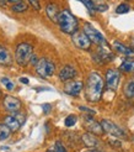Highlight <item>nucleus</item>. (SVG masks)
Masks as SVG:
<instances>
[{
	"label": "nucleus",
	"instance_id": "nucleus-15",
	"mask_svg": "<svg viewBox=\"0 0 134 152\" xmlns=\"http://www.w3.org/2000/svg\"><path fill=\"white\" fill-rule=\"evenodd\" d=\"M11 64H12V56L7 51V48H5L4 46L0 45V66L9 67Z\"/></svg>",
	"mask_w": 134,
	"mask_h": 152
},
{
	"label": "nucleus",
	"instance_id": "nucleus-11",
	"mask_svg": "<svg viewBox=\"0 0 134 152\" xmlns=\"http://www.w3.org/2000/svg\"><path fill=\"white\" fill-rule=\"evenodd\" d=\"M83 123H84L85 129L89 132H92L95 135H101V134L105 132L103 129H102L101 123H97L95 119H92V116H90V114L83 116Z\"/></svg>",
	"mask_w": 134,
	"mask_h": 152
},
{
	"label": "nucleus",
	"instance_id": "nucleus-38",
	"mask_svg": "<svg viewBox=\"0 0 134 152\" xmlns=\"http://www.w3.org/2000/svg\"><path fill=\"white\" fill-rule=\"evenodd\" d=\"M133 50H134V48H133Z\"/></svg>",
	"mask_w": 134,
	"mask_h": 152
},
{
	"label": "nucleus",
	"instance_id": "nucleus-20",
	"mask_svg": "<svg viewBox=\"0 0 134 152\" xmlns=\"http://www.w3.org/2000/svg\"><path fill=\"white\" fill-rule=\"evenodd\" d=\"M123 93H124V95L127 96V98H129V99L134 98V78H133V79H129V80L124 84Z\"/></svg>",
	"mask_w": 134,
	"mask_h": 152
},
{
	"label": "nucleus",
	"instance_id": "nucleus-18",
	"mask_svg": "<svg viewBox=\"0 0 134 152\" xmlns=\"http://www.w3.org/2000/svg\"><path fill=\"white\" fill-rule=\"evenodd\" d=\"M59 12H61V10H59V7L55 5V4H48L47 7H46V14L47 16L50 21L53 22H57L58 21V16H59Z\"/></svg>",
	"mask_w": 134,
	"mask_h": 152
},
{
	"label": "nucleus",
	"instance_id": "nucleus-36",
	"mask_svg": "<svg viewBox=\"0 0 134 152\" xmlns=\"http://www.w3.org/2000/svg\"><path fill=\"white\" fill-rule=\"evenodd\" d=\"M5 4H6V0H0V5L1 6H5Z\"/></svg>",
	"mask_w": 134,
	"mask_h": 152
},
{
	"label": "nucleus",
	"instance_id": "nucleus-13",
	"mask_svg": "<svg viewBox=\"0 0 134 152\" xmlns=\"http://www.w3.org/2000/svg\"><path fill=\"white\" fill-rule=\"evenodd\" d=\"M83 89H84V83L81 80H69L64 87V92L68 95L78 96Z\"/></svg>",
	"mask_w": 134,
	"mask_h": 152
},
{
	"label": "nucleus",
	"instance_id": "nucleus-29",
	"mask_svg": "<svg viewBox=\"0 0 134 152\" xmlns=\"http://www.w3.org/2000/svg\"><path fill=\"white\" fill-rule=\"evenodd\" d=\"M95 6H96V11H101V12L106 11V10L108 9V5H107V4H103V3L95 4Z\"/></svg>",
	"mask_w": 134,
	"mask_h": 152
},
{
	"label": "nucleus",
	"instance_id": "nucleus-6",
	"mask_svg": "<svg viewBox=\"0 0 134 152\" xmlns=\"http://www.w3.org/2000/svg\"><path fill=\"white\" fill-rule=\"evenodd\" d=\"M101 125H102V129L103 131L112 135V136H116V137H120V139H125L127 137V134L123 130L122 127H120L117 124H115L113 121L111 120H107V119H102L101 120Z\"/></svg>",
	"mask_w": 134,
	"mask_h": 152
},
{
	"label": "nucleus",
	"instance_id": "nucleus-4",
	"mask_svg": "<svg viewBox=\"0 0 134 152\" xmlns=\"http://www.w3.org/2000/svg\"><path fill=\"white\" fill-rule=\"evenodd\" d=\"M35 67H36V73L44 79L52 77L55 72V64L48 58H40Z\"/></svg>",
	"mask_w": 134,
	"mask_h": 152
},
{
	"label": "nucleus",
	"instance_id": "nucleus-3",
	"mask_svg": "<svg viewBox=\"0 0 134 152\" xmlns=\"http://www.w3.org/2000/svg\"><path fill=\"white\" fill-rule=\"evenodd\" d=\"M32 56H33V48L30 43L22 42L17 45L16 50H15V61H16L19 66L21 67L27 66Z\"/></svg>",
	"mask_w": 134,
	"mask_h": 152
},
{
	"label": "nucleus",
	"instance_id": "nucleus-22",
	"mask_svg": "<svg viewBox=\"0 0 134 152\" xmlns=\"http://www.w3.org/2000/svg\"><path fill=\"white\" fill-rule=\"evenodd\" d=\"M12 131L9 129V126H6L5 124H0V141H4L10 136Z\"/></svg>",
	"mask_w": 134,
	"mask_h": 152
},
{
	"label": "nucleus",
	"instance_id": "nucleus-5",
	"mask_svg": "<svg viewBox=\"0 0 134 152\" xmlns=\"http://www.w3.org/2000/svg\"><path fill=\"white\" fill-rule=\"evenodd\" d=\"M83 31L87 35V37L91 40L92 43H96V45H99V46H106L107 42L105 40V37H103V35L99 31V30H96L91 24H89V22L84 24Z\"/></svg>",
	"mask_w": 134,
	"mask_h": 152
},
{
	"label": "nucleus",
	"instance_id": "nucleus-27",
	"mask_svg": "<svg viewBox=\"0 0 134 152\" xmlns=\"http://www.w3.org/2000/svg\"><path fill=\"white\" fill-rule=\"evenodd\" d=\"M54 152H66V148L61 141H57L54 143Z\"/></svg>",
	"mask_w": 134,
	"mask_h": 152
},
{
	"label": "nucleus",
	"instance_id": "nucleus-12",
	"mask_svg": "<svg viewBox=\"0 0 134 152\" xmlns=\"http://www.w3.org/2000/svg\"><path fill=\"white\" fill-rule=\"evenodd\" d=\"M3 105L6 111H9L10 114H15V113H19L21 109V102L15 96L11 95H6L5 99L3 102Z\"/></svg>",
	"mask_w": 134,
	"mask_h": 152
},
{
	"label": "nucleus",
	"instance_id": "nucleus-17",
	"mask_svg": "<svg viewBox=\"0 0 134 152\" xmlns=\"http://www.w3.org/2000/svg\"><path fill=\"white\" fill-rule=\"evenodd\" d=\"M113 48H115L118 53L123 55V56H127V57H133V56H134V50H133V48L125 46V45L118 42V41H115V42H113Z\"/></svg>",
	"mask_w": 134,
	"mask_h": 152
},
{
	"label": "nucleus",
	"instance_id": "nucleus-14",
	"mask_svg": "<svg viewBox=\"0 0 134 152\" xmlns=\"http://www.w3.org/2000/svg\"><path fill=\"white\" fill-rule=\"evenodd\" d=\"M75 75H76V69L74 68L73 66H69V64H66L64 66L61 72H59V80L61 82H68L73 78H75Z\"/></svg>",
	"mask_w": 134,
	"mask_h": 152
},
{
	"label": "nucleus",
	"instance_id": "nucleus-32",
	"mask_svg": "<svg viewBox=\"0 0 134 152\" xmlns=\"http://www.w3.org/2000/svg\"><path fill=\"white\" fill-rule=\"evenodd\" d=\"M37 62H38V58H37V56L36 55H33L32 57H31V61H30V63H31V64H37Z\"/></svg>",
	"mask_w": 134,
	"mask_h": 152
},
{
	"label": "nucleus",
	"instance_id": "nucleus-34",
	"mask_svg": "<svg viewBox=\"0 0 134 152\" xmlns=\"http://www.w3.org/2000/svg\"><path fill=\"white\" fill-rule=\"evenodd\" d=\"M20 1H22V0H6V3H11V4H16Z\"/></svg>",
	"mask_w": 134,
	"mask_h": 152
},
{
	"label": "nucleus",
	"instance_id": "nucleus-37",
	"mask_svg": "<svg viewBox=\"0 0 134 152\" xmlns=\"http://www.w3.org/2000/svg\"><path fill=\"white\" fill-rule=\"evenodd\" d=\"M0 95H1V93H0Z\"/></svg>",
	"mask_w": 134,
	"mask_h": 152
},
{
	"label": "nucleus",
	"instance_id": "nucleus-16",
	"mask_svg": "<svg viewBox=\"0 0 134 152\" xmlns=\"http://www.w3.org/2000/svg\"><path fill=\"white\" fill-rule=\"evenodd\" d=\"M81 141L84 142V145L86 147H90V148H95L96 146L99 145V140L96 139L95 134L92 132H86L81 136Z\"/></svg>",
	"mask_w": 134,
	"mask_h": 152
},
{
	"label": "nucleus",
	"instance_id": "nucleus-25",
	"mask_svg": "<svg viewBox=\"0 0 134 152\" xmlns=\"http://www.w3.org/2000/svg\"><path fill=\"white\" fill-rule=\"evenodd\" d=\"M76 121H78V116L76 115H74V114H71V115H68L66 116V119L64 120V124L66 127H71L76 124Z\"/></svg>",
	"mask_w": 134,
	"mask_h": 152
},
{
	"label": "nucleus",
	"instance_id": "nucleus-31",
	"mask_svg": "<svg viewBox=\"0 0 134 152\" xmlns=\"http://www.w3.org/2000/svg\"><path fill=\"white\" fill-rule=\"evenodd\" d=\"M42 108H43V111H44V113L48 114V113L50 111V109H52V106H50V104H43Z\"/></svg>",
	"mask_w": 134,
	"mask_h": 152
},
{
	"label": "nucleus",
	"instance_id": "nucleus-19",
	"mask_svg": "<svg viewBox=\"0 0 134 152\" xmlns=\"http://www.w3.org/2000/svg\"><path fill=\"white\" fill-rule=\"evenodd\" d=\"M120 71L124 73H134V59H124L120 66Z\"/></svg>",
	"mask_w": 134,
	"mask_h": 152
},
{
	"label": "nucleus",
	"instance_id": "nucleus-30",
	"mask_svg": "<svg viewBox=\"0 0 134 152\" xmlns=\"http://www.w3.org/2000/svg\"><path fill=\"white\" fill-rule=\"evenodd\" d=\"M79 109H80L81 111H85V113H87V114H90V115H94V114H95V111H94V110L86 108V106H80Z\"/></svg>",
	"mask_w": 134,
	"mask_h": 152
},
{
	"label": "nucleus",
	"instance_id": "nucleus-24",
	"mask_svg": "<svg viewBox=\"0 0 134 152\" xmlns=\"http://www.w3.org/2000/svg\"><path fill=\"white\" fill-rule=\"evenodd\" d=\"M0 82H1V84L5 87V89L7 90H14L15 89V83L9 79V78H6V77H1L0 78Z\"/></svg>",
	"mask_w": 134,
	"mask_h": 152
},
{
	"label": "nucleus",
	"instance_id": "nucleus-26",
	"mask_svg": "<svg viewBox=\"0 0 134 152\" xmlns=\"http://www.w3.org/2000/svg\"><path fill=\"white\" fill-rule=\"evenodd\" d=\"M129 10H130V6L128 4H125V3H122L116 7L117 14H127V12H129Z\"/></svg>",
	"mask_w": 134,
	"mask_h": 152
},
{
	"label": "nucleus",
	"instance_id": "nucleus-28",
	"mask_svg": "<svg viewBox=\"0 0 134 152\" xmlns=\"http://www.w3.org/2000/svg\"><path fill=\"white\" fill-rule=\"evenodd\" d=\"M27 1H28V4L31 5L35 10H37V11L41 10V3H40V0H27Z\"/></svg>",
	"mask_w": 134,
	"mask_h": 152
},
{
	"label": "nucleus",
	"instance_id": "nucleus-21",
	"mask_svg": "<svg viewBox=\"0 0 134 152\" xmlns=\"http://www.w3.org/2000/svg\"><path fill=\"white\" fill-rule=\"evenodd\" d=\"M27 9H28V5L25 1H20V3L11 5V11L12 12H25Z\"/></svg>",
	"mask_w": 134,
	"mask_h": 152
},
{
	"label": "nucleus",
	"instance_id": "nucleus-8",
	"mask_svg": "<svg viewBox=\"0 0 134 152\" xmlns=\"http://www.w3.org/2000/svg\"><path fill=\"white\" fill-rule=\"evenodd\" d=\"M71 40L73 43L79 48V50H84V51H89L91 48V40L87 37V35L84 31H78L75 34L71 35Z\"/></svg>",
	"mask_w": 134,
	"mask_h": 152
},
{
	"label": "nucleus",
	"instance_id": "nucleus-33",
	"mask_svg": "<svg viewBox=\"0 0 134 152\" xmlns=\"http://www.w3.org/2000/svg\"><path fill=\"white\" fill-rule=\"evenodd\" d=\"M20 82H21V83H24V84H28V79H27V78H25V77L20 78Z\"/></svg>",
	"mask_w": 134,
	"mask_h": 152
},
{
	"label": "nucleus",
	"instance_id": "nucleus-7",
	"mask_svg": "<svg viewBox=\"0 0 134 152\" xmlns=\"http://www.w3.org/2000/svg\"><path fill=\"white\" fill-rule=\"evenodd\" d=\"M25 121H26V116L24 115V114L15 113V114H11V115L5 118L4 124L6 126H9V129L12 132H15V131H17L19 129L25 124Z\"/></svg>",
	"mask_w": 134,
	"mask_h": 152
},
{
	"label": "nucleus",
	"instance_id": "nucleus-9",
	"mask_svg": "<svg viewBox=\"0 0 134 152\" xmlns=\"http://www.w3.org/2000/svg\"><path fill=\"white\" fill-rule=\"evenodd\" d=\"M120 79H121V71L115 69V68H111V69H107L106 72V87L108 90H115L118 88V84H120Z\"/></svg>",
	"mask_w": 134,
	"mask_h": 152
},
{
	"label": "nucleus",
	"instance_id": "nucleus-35",
	"mask_svg": "<svg viewBox=\"0 0 134 152\" xmlns=\"http://www.w3.org/2000/svg\"><path fill=\"white\" fill-rule=\"evenodd\" d=\"M86 152H102V151H100V150H96V148H90V150L86 151Z\"/></svg>",
	"mask_w": 134,
	"mask_h": 152
},
{
	"label": "nucleus",
	"instance_id": "nucleus-10",
	"mask_svg": "<svg viewBox=\"0 0 134 152\" xmlns=\"http://www.w3.org/2000/svg\"><path fill=\"white\" fill-rule=\"evenodd\" d=\"M92 58H94V61L96 63L105 64V63L110 62V61H112L115 58V55L108 48L103 47V46H100L97 50H96V52L92 55Z\"/></svg>",
	"mask_w": 134,
	"mask_h": 152
},
{
	"label": "nucleus",
	"instance_id": "nucleus-2",
	"mask_svg": "<svg viewBox=\"0 0 134 152\" xmlns=\"http://www.w3.org/2000/svg\"><path fill=\"white\" fill-rule=\"evenodd\" d=\"M57 24H58V26H59V28H61L62 32L68 34V35L75 34L78 31V28H79L78 19L66 9L62 10L61 12H59Z\"/></svg>",
	"mask_w": 134,
	"mask_h": 152
},
{
	"label": "nucleus",
	"instance_id": "nucleus-1",
	"mask_svg": "<svg viewBox=\"0 0 134 152\" xmlns=\"http://www.w3.org/2000/svg\"><path fill=\"white\" fill-rule=\"evenodd\" d=\"M105 88V80L97 72L89 74L85 87V96L90 103H97L101 100Z\"/></svg>",
	"mask_w": 134,
	"mask_h": 152
},
{
	"label": "nucleus",
	"instance_id": "nucleus-23",
	"mask_svg": "<svg viewBox=\"0 0 134 152\" xmlns=\"http://www.w3.org/2000/svg\"><path fill=\"white\" fill-rule=\"evenodd\" d=\"M78 1L83 3V4L86 6V9L89 10V14H90V15H94V14H95V11H96V6H95L94 0H78Z\"/></svg>",
	"mask_w": 134,
	"mask_h": 152
}]
</instances>
